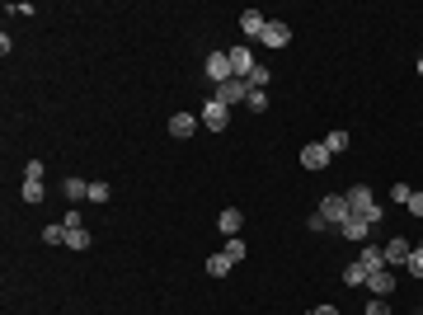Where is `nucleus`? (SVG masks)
Listing matches in <instances>:
<instances>
[{"mask_svg": "<svg viewBox=\"0 0 423 315\" xmlns=\"http://www.w3.org/2000/svg\"><path fill=\"white\" fill-rule=\"evenodd\" d=\"M316 315H339V306H320V311Z\"/></svg>", "mask_w": 423, "mask_h": 315, "instance_id": "33", "label": "nucleus"}, {"mask_svg": "<svg viewBox=\"0 0 423 315\" xmlns=\"http://www.w3.org/2000/svg\"><path fill=\"white\" fill-rule=\"evenodd\" d=\"M61 193H66L71 203H80V198H90V184H85V179H66V184H61Z\"/></svg>", "mask_w": 423, "mask_h": 315, "instance_id": "18", "label": "nucleus"}, {"mask_svg": "<svg viewBox=\"0 0 423 315\" xmlns=\"http://www.w3.org/2000/svg\"><path fill=\"white\" fill-rule=\"evenodd\" d=\"M43 240H48V245H66V226H61V221H56V226H48V231H43Z\"/></svg>", "mask_w": 423, "mask_h": 315, "instance_id": "22", "label": "nucleus"}, {"mask_svg": "<svg viewBox=\"0 0 423 315\" xmlns=\"http://www.w3.org/2000/svg\"><path fill=\"white\" fill-rule=\"evenodd\" d=\"M245 108H249V113H264V108H268V94H264V90H249Z\"/></svg>", "mask_w": 423, "mask_h": 315, "instance_id": "20", "label": "nucleus"}, {"mask_svg": "<svg viewBox=\"0 0 423 315\" xmlns=\"http://www.w3.org/2000/svg\"><path fill=\"white\" fill-rule=\"evenodd\" d=\"M419 76H423V57H419Z\"/></svg>", "mask_w": 423, "mask_h": 315, "instance_id": "34", "label": "nucleus"}, {"mask_svg": "<svg viewBox=\"0 0 423 315\" xmlns=\"http://www.w3.org/2000/svg\"><path fill=\"white\" fill-rule=\"evenodd\" d=\"M221 254H231V259H245V240H226V250H221Z\"/></svg>", "mask_w": 423, "mask_h": 315, "instance_id": "27", "label": "nucleus"}, {"mask_svg": "<svg viewBox=\"0 0 423 315\" xmlns=\"http://www.w3.org/2000/svg\"><path fill=\"white\" fill-rule=\"evenodd\" d=\"M419 315H423V311H419Z\"/></svg>", "mask_w": 423, "mask_h": 315, "instance_id": "36", "label": "nucleus"}, {"mask_svg": "<svg viewBox=\"0 0 423 315\" xmlns=\"http://www.w3.org/2000/svg\"><path fill=\"white\" fill-rule=\"evenodd\" d=\"M254 90H268V66H254V76H249Z\"/></svg>", "mask_w": 423, "mask_h": 315, "instance_id": "28", "label": "nucleus"}, {"mask_svg": "<svg viewBox=\"0 0 423 315\" xmlns=\"http://www.w3.org/2000/svg\"><path fill=\"white\" fill-rule=\"evenodd\" d=\"M404 207L414 212V216H423V193H409V203H404Z\"/></svg>", "mask_w": 423, "mask_h": 315, "instance_id": "32", "label": "nucleus"}, {"mask_svg": "<svg viewBox=\"0 0 423 315\" xmlns=\"http://www.w3.org/2000/svg\"><path fill=\"white\" fill-rule=\"evenodd\" d=\"M254 66H259V61H254V52H249V48H236V52H231V71H236L240 80L254 76Z\"/></svg>", "mask_w": 423, "mask_h": 315, "instance_id": "9", "label": "nucleus"}, {"mask_svg": "<svg viewBox=\"0 0 423 315\" xmlns=\"http://www.w3.org/2000/svg\"><path fill=\"white\" fill-rule=\"evenodd\" d=\"M339 231H344V240H367V231H371V226L362 221V216H348V221L339 226Z\"/></svg>", "mask_w": 423, "mask_h": 315, "instance_id": "15", "label": "nucleus"}, {"mask_svg": "<svg viewBox=\"0 0 423 315\" xmlns=\"http://www.w3.org/2000/svg\"><path fill=\"white\" fill-rule=\"evenodd\" d=\"M419 250H423V240H419Z\"/></svg>", "mask_w": 423, "mask_h": 315, "instance_id": "35", "label": "nucleus"}, {"mask_svg": "<svg viewBox=\"0 0 423 315\" xmlns=\"http://www.w3.org/2000/svg\"><path fill=\"white\" fill-rule=\"evenodd\" d=\"M169 132L184 141V136H193V132H198V118H193V113H174V118H169Z\"/></svg>", "mask_w": 423, "mask_h": 315, "instance_id": "13", "label": "nucleus"}, {"mask_svg": "<svg viewBox=\"0 0 423 315\" xmlns=\"http://www.w3.org/2000/svg\"><path fill=\"white\" fill-rule=\"evenodd\" d=\"M216 226H221V236H240V226H245V216H240V207H226L221 216H216Z\"/></svg>", "mask_w": 423, "mask_h": 315, "instance_id": "12", "label": "nucleus"}, {"mask_svg": "<svg viewBox=\"0 0 423 315\" xmlns=\"http://www.w3.org/2000/svg\"><path fill=\"white\" fill-rule=\"evenodd\" d=\"M344 283H348V287H367V268H362V263H348Z\"/></svg>", "mask_w": 423, "mask_h": 315, "instance_id": "17", "label": "nucleus"}, {"mask_svg": "<svg viewBox=\"0 0 423 315\" xmlns=\"http://www.w3.org/2000/svg\"><path fill=\"white\" fill-rule=\"evenodd\" d=\"M24 184H43V160H28L24 165Z\"/></svg>", "mask_w": 423, "mask_h": 315, "instance_id": "21", "label": "nucleus"}, {"mask_svg": "<svg viewBox=\"0 0 423 315\" xmlns=\"http://www.w3.org/2000/svg\"><path fill=\"white\" fill-rule=\"evenodd\" d=\"M231 268H236V259H231V254H212V259H207V273H212V278H226Z\"/></svg>", "mask_w": 423, "mask_h": 315, "instance_id": "16", "label": "nucleus"}, {"mask_svg": "<svg viewBox=\"0 0 423 315\" xmlns=\"http://www.w3.org/2000/svg\"><path fill=\"white\" fill-rule=\"evenodd\" d=\"M203 128H207V132H226V128H231V108L216 104V99H207V104H203Z\"/></svg>", "mask_w": 423, "mask_h": 315, "instance_id": "4", "label": "nucleus"}, {"mask_svg": "<svg viewBox=\"0 0 423 315\" xmlns=\"http://www.w3.org/2000/svg\"><path fill=\"white\" fill-rule=\"evenodd\" d=\"M61 226H66V231H85V216H80V212L71 207L66 216H61Z\"/></svg>", "mask_w": 423, "mask_h": 315, "instance_id": "24", "label": "nucleus"}, {"mask_svg": "<svg viewBox=\"0 0 423 315\" xmlns=\"http://www.w3.org/2000/svg\"><path fill=\"white\" fill-rule=\"evenodd\" d=\"M409 254H414V245H409V240H386V263H391V268H395V263H409Z\"/></svg>", "mask_w": 423, "mask_h": 315, "instance_id": "10", "label": "nucleus"}, {"mask_svg": "<svg viewBox=\"0 0 423 315\" xmlns=\"http://www.w3.org/2000/svg\"><path fill=\"white\" fill-rule=\"evenodd\" d=\"M24 203H43V184H24Z\"/></svg>", "mask_w": 423, "mask_h": 315, "instance_id": "30", "label": "nucleus"}, {"mask_svg": "<svg viewBox=\"0 0 423 315\" xmlns=\"http://www.w3.org/2000/svg\"><path fill=\"white\" fill-rule=\"evenodd\" d=\"M66 245L71 250H90V231H66Z\"/></svg>", "mask_w": 423, "mask_h": 315, "instance_id": "23", "label": "nucleus"}, {"mask_svg": "<svg viewBox=\"0 0 423 315\" xmlns=\"http://www.w3.org/2000/svg\"><path fill=\"white\" fill-rule=\"evenodd\" d=\"M344 198H348V212H367V207H376V198H371L367 184H353Z\"/></svg>", "mask_w": 423, "mask_h": 315, "instance_id": "8", "label": "nucleus"}, {"mask_svg": "<svg viewBox=\"0 0 423 315\" xmlns=\"http://www.w3.org/2000/svg\"><path fill=\"white\" fill-rule=\"evenodd\" d=\"M203 71H207L212 85H226V80H236V71H231V52H212L207 61H203Z\"/></svg>", "mask_w": 423, "mask_h": 315, "instance_id": "3", "label": "nucleus"}, {"mask_svg": "<svg viewBox=\"0 0 423 315\" xmlns=\"http://www.w3.org/2000/svg\"><path fill=\"white\" fill-rule=\"evenodd\" d=\"M404 268H409L414 278H423V250H414V254H409V263H404Z\"/></svg>", "mask_w": 423, "mask_h": 315, "instance_id": "29", "label": "nucleus"}, {"mask_svg": "<svg viewBox=\"0 0 423 315\" xmlns=\"http://www.w3.org/2000/svg\"><path fill=\"white\" fill-rule=\"evenodd\" d=\"M113 198V188L108 184H90V203H108Z\"/></svg>", "mask_w": 423, "mask_h": 315, "instance_id": "25", "label": "nucleus"}, {"mask_svg": "<svg viewBox=\"0 0 423 315\" xmlns=\"http://www.w3.org/2000/svg\"><path fill=\"white\" fill-rule=\"evenodd\" d=\"M362 315H391V311H386V296H371L367 306H362Z\"/></svg>", "mask_w": 423, "mask_h": 315, "instance_id": "26", "label": "nucleus"}, {"mask_svg": "<svg viewBox=\"0 0 423 315\" xmlns=\"http://www.w3.org/2000/svg\"><path fill=\"white\" fill-rule=\"evenodd\" d=\"M358 263H362L367 273H376V268H391V263H386V250H376V245H367V250L358 254Z\"/></svg>", "mask_w": 423, "mask_h": 315, "instance_id": "14", "label": "nucleus"}, {"mask_svg": "<svg viewBox=\"0 0 423 315\" xmlns=\"http://www.w3.org/2000/svg\"><path fill=\"white\" fill-rule=\"evenodd\" d=\"M249 90H254V85L236 76V80H226V85H216V90H212V99H216V104H226V108H236V104L249 99Z\"/></svg>", "mask_w": 423, "mask_h": 315, "instance_id": "1", "label": "nucleus"}, {"mask_svg": "<svg viewBox=\"0 0 423 315\" xmlns=\"http://www.w3.org/2000/svg\"><path fill=\"white\" fill-rule=\"evenodd\" d=\"M324 146H329V156H339V151H348V132H344V128H334L329 136H324Z\"/></svg>", "mask_w": 423, "mask_h": 315, "instance_id": "19", "label": "nucleus"}, {"mask_svg": "<svg viewBox=\"0 0 423 315\" xmlns=\"http://www.w3.org/2000/svg\"><path fill=\"white\" fill-rule=\"evenodd\" d=\"M409 193H414L409 184H395V188H391V198H395V203H409Z\"/></svg>", "mask_w": 423, "mask_h": 315, "instance_id": "31", "label": "nucleus"}, {"mask_svg": "<svg viewBox=\"0 0 423 315\" xmlns=\"http://www.w3.org/2000/svg\"><path fill=\"white\" fill-rule=\"evenodd\" d=\"M367 292H371V296H391V292H395L391 268H376V273H367Z\"/></svg>", "mask_w": 423, "mask_h": 315, "instance_id": "7", "label": "nucleus"}, {"mask_svg": "<svg viewBox=\"0 0 423 315\" xmlns=\"http://www.w3.org/2000/svg\"><path fill=\"white\" fill-rule=\"evenodd\" d=\"M316 212L324 216V221H329V226H344L348 216H353V212H348V198H344V193H324Z\"/></svg>", "mask_w": 423, "mask_h": 315, "instance_id": "2", "label": "nucleus"}, {"mask_svg": "<svg viewBox=\"0 0 423 315\" xmlns=\"http://www.w3.org/2000/svg\"><path fill=\"white\" fill-rule=\"evenodd\" d=\"M240 28H245V38H264L268 19L259 14V10H245V14H240Z\"/></svg>", "mask_w": 423, "mask_h": 315, "instance_id": "11", "label": "nucleus"}, {"mask_svg": "<svg viewBox=\"0 0 423 315\" xmlns=\"http://www.w3.org/2000/svg\"><path fill=\"white\" fill-rule=\"evenodd\" d=\"M301 165H306V170H324V165H329V146H324V141H306V146H301Z\"/></svg>", "mask_w": 423, "mask_h": 315, "instance_id": "5", "label": "nucleus"}, {"mask_svg": "<svg viewBox=\"0 0 423 315\" xmlns=\"http://www.w3.org/2000/svg\"><path fill=\"white\" fill-rule=\"evenodd\" d=\"M264 48H287L291 43V28L282 24V19H268V28H264V38H259Z\"/></svg>", "mask_w": 423, "mask_h": 315, "instance_id": "6", "label": "nucleus"}]
</instances>
